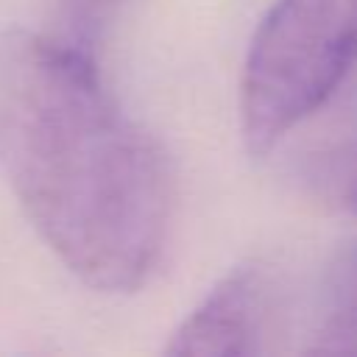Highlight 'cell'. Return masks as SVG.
Returning <instances> with one entry per match:
<instances>
[{
	"label": "cell",
	"instance_id": "6da1fadb",
	"mask_svg": "<svg viewBox=\"0 0 357 357\" xmlns=\"http://www.w3.org/2000/svg\"><path fill=\"white\" fill-rule=\"evenodd\" d=\"M0 167L81 282L128 293L151 276L170 231V165L106 92L86 47L0 33Z\"/></svg>",
	"mask_w": 357,
	"mask_h": 357
},
{
	"label": "cell",
	"instance_id": "7a4b0ae2",
	"mask_svg": "<svg viewBox=\"0 0 357 357\" xmlns=\"http://www.w3.org/2000/svg\"><path fill=\"white\" fill-rule=\"evenodd\" d=\"M357 64V0H276L257 25L240 78V128L268 153L315 114Z\"/></svg>",
	"mask_w": 357,
	"mask_h": 357
},
{
	"label": "cell",
	"instance_id": "3957f363",
	"mask_svg": "<svg viewBox=\"0 0 357 357\" xmlns=\"http://www.w3.org/2000/svg\"><path fill=\"white\" fill-rule=\"evenodd\" d=\"M265 321L268 298L262 271L257 265H240L229 271L181 321L165 351L190 357L257 354L262 351Z\"/></svg>",
	"mask_w": 357,
	"mask_h": 357
},
{
	"label": "cell",
	"instance_id": "277c9868",
	"mask_svg": "<svg viewBox=\"0 0 357 357\" xmlns=\"http://www.w3.org/2000/svg\"><path fill=\"white\" fill-rule=\"evenodd\" d=\"M310 351L357 354V240L343 245L324 268Z\"/></svg>",
	"mask_w": 357,
	"mask_h": 357
},
{
	"label": "cell",
	"instance_id": "5b68a950",
	"mask_svg": "<svg viewBox=\"0 0 357 357\" xmlns=\"http://www.w3.org/2000/svg\"><path fill=\"white\" fill-rule=\"evenodd\" d=\"M120 0H64V11L75 36V45L86 47L95 42V36L103 31V25L117 11Z\"/></svg>",
	"mask_w": 357,
	"mask_h": 357
},
{
	"label": "cell",
	"instance_id": "8992f818",
	"mask_svg": "<svg viewBox=\"0 0 357 357\" xmlns=\"http://www.w3.org/2000/svg\"><path fill=\"white\" fill-rule=\"evenodd\" d=\"M321 178H324L329 195L335 198V204L357 215V145L337 153L326 165Z\"/></svg>",
	"mask_w": 357,
	"mask_h": 357
}]
</instances>
